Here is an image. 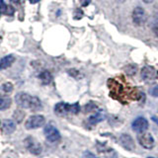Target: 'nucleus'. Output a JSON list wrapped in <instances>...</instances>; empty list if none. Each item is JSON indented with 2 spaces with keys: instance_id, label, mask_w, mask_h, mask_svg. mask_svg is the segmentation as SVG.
<instances>
[{
  "instance_id": "nucleus-1",
  "label": "nucleus",
  "mask_w": 158,
  "mask_h": 158,
  "mask_svg": "<svg viewBox=\"0 0 158 158\" xmlns=\"http://www.w3.org/2000/svg\"><path fill=\"white\" fill-rule=\"evenodd\" d=\"M15 102H16V104L19 107L24 109H30V110H32L34 112L41 110L43 108L42 102L38 97L32 96L30 94L24 92H20L16 94V96H15Z\"/></svg>"
},
{
  "instance_id": "nucleus-2",
  "label": "nucleus",
  "mask_w": 158,
  "mask_h": 158,
  "mask_svg": "<svg viewBox=\"0 0 158 158\" xmlns=\"http://www.w3.org/2000/svg\"><path fill=\"white\" fill-rule=\"evenodd\" d=\"M80 112V106H79L78 103H74V104H67V103H57L56 106H54V113L56 114L57 116H66L68 114H78Z\"/></svg>"
},
{
  "instance_id": "nucleus-3",
  "label": "nucleus",
  "mask_w": 158,
  "mask_h": 158,
  "mask_svg": "<svg viewBox=\"0 0 158 158\" xmlns=\"http://www.w3.org/2000/svg\"><path fill=\"white\" fill-rule=\"evenodd\" d=\"M131 19H132V22L135 23V25H136V26H142V25H144L147 20V15H146L145 10L139 6L135 7L132 11Z\"/></svg>"
},
{
  "instance_id": "nucleus-4",
  "label": "nucleus",
  "mask_w": 158,
  "mask_h": 158,
  "mask_svg": "<svg viewBox=\"0 0 158 158\" xmlns=\"http://www.w3.org/2000/svg\"><path fill=\"white\" fill-rule=\"evenodd\" d=\"M46 123V118L42 115H34L31 116L25 123V127L27 130H35V128H39L44 125Z\"/></svg>"
},
{
  "instance_id": "nucleus-5",
  "label": "nucleus",
  "mask_w": 158,
  "mask_h": 158,
  "mask_svg": "<svg viewBox=\"0 0 158 158\" xmlns=\"http://www.w3.org/2000/svg\"><path fill=\"white\" fill-rule=\"evenodd\" d=\"M44 135H46V138L51 142H57L60 139V132L58 131V130L52 123H48L44 127Z\"/></svg>"
},
{
  "instance_id": "nucleus-6",
  "label": "nucleus",
  "mask_w": 158,
  "mask_h": 158,
  "mask_svg": "<svg viewBox=\"0 0 158 158\" xmlns=\"http://www.w3.org/2000/svg\"><path fill=\"white\" fill-rule=\"evenodd\" d=\"M137 140L139 142V144L146 149H152L154 147V138L149 132H139V135H137Z\"/></svg>"
},
{
  "instance_id": "nucleus-7",
  "label": "nucleus",
  "mask_w": 158,
  "mask_h": 158,
  "mask_svg": "<svg viewBox=\"0 0 158 158\" xmlns=\"http://www.w3.org/2000/svg\"><path fill=\"white\" fill-rule=\"evenodd\" d=\"M25 145H26L27 149L31 152L32 154H35V155L41 154L43 151L42 145L40 144V142L36 139V138H34L32 136H29L25 139Z\"/></svg>"
},
{
  "instance_id": "nucleus-8",
  "label": "nucleus",
  "mask_w": 158,
  "mask_h": 158,
  "mask_svg": "<svg viewBox=\"0 0 158 158\" xmlns=\"http://www.w3.org/2000/svg\"><path fill=\"white\" fill-rule=\"evenodd\" d=\"M131 127L135 131L137 132H143L146 131L148 128V122L145 118L143 117H138L131 123Z\"/></svg>"
},
{
  "instance_id": "nucleus-9",
  "label": "nucleus",
  "mask_w": 158,
  "mask_h": 158,
  "mask_svg": "<svg viewBox=\"0 0 158 158\" xmlns=\"http://www.w3.org/2000/svg\"><path fill=\"white\" fill-rule=\"evenodd\" d=\"M120 141H121L122 146L123 148H126L127 150H130V151L135 150V143L133 141L132 137L131 135H127V133H123V135H122L120 137Z\"/></svg>"
},
{
  "instance_id": "nucleus-10",
  "label": "nucleus",
  "mask_w": 158,
  "mask_h": 158,
  "mask_svg": "<svg viewBox=\"0 0 158 158\" xmlns=\"http://www.w3.org/2000/svg\"><path fill=\"white\" fill-rule=\"evenodd\" d=\"M141 77L145 81H152L156 77V71L153 67L144 66L141 69Z\"/></svg>"
},
{
  "instance_id": "nucleus-11",
  "label": "nucleus",
  "mask_w": 158,
  "mask_h": 158,
  "mask_svg": "<svg viewBox=\"0 0 158 158\" xmlns=\"http://www.w3.org/2000/svg\"><path fill=\"white\" fill-rule=\"evenodd\" d=\"M1 130L4 135H10L16 130V123L12 120H5L2 123Z\"/></svg>"
},
{
  "instance_id": "nucleus-12",
  "label": "nucleus",
  "mask_w": 158,
  "mask_h": 158,
  "mask_svg": "<svg viewBox=\"0 0 158 158\" xmlns=\"http://www.w3.org/2000/svg\"><path fill=\"white\" fill-rule=\"evenodd\" d=\"M15 61V57L12 54H9V56H6L2 57L0 59V69H6L8 67H10L14 63Z\"/></svg>"
},
{
  "instance_id": "nucleus-13",
  "label": "nucleus",
  "mask_w": 158,
  "mask_h": 158,
  "mask_svg": "<svg viewBox=\"0 0 158 158\" xmlns=\"http://www.w3.org/2000/svg\"><path fill=\"white\" fill-rule=\"evenodd\" d=\"M39 78H40V80H41V82L44 84V85H48V84L51 83L52 80V74L48 70H44L43 72L40 73Z\"/></svg>"
},
{
  "instance_id": "nucleus-14",
  "label": "nucleus",
  "mask_w": 158,
  "mask_h": 158,
  "mask_svg": "<svg viewBox=\"0 0 158 158\" xmlns=\"http://www.w3.org/2000/svg\"><path fill=\"white\" fill-rule=\"evenodd\" d=\"M104 118H105L104 114L102 112H98V113L95 114V115L91 116L90 118H88V123H90V125H92V126H95L96 123L102 122Z\"/></svg>"
},
{
  "instance_id": "nucleus-15",
  "label": "nucleus",
  "mask_w": 158,
  "mask_h": 158,
  "mask_svg": "<svg viewBox=\"0 0 158 158\" xmlns=\"http://www.w3.org/2000/svg\"><path fill=\"white\" fill-rule=\"evenodd\" d=\"M12 104L11 99L6 96H0V111L7 110Z\"/></svg>"
},
{
  "instance_id": "nucleus-16",
  "label": "nucleus",
  "mask_w": 158,
  "mask_h": 158,
  "mask_svg": "<svg viewBox=\"0 0 158 158\" xmlns=\"http://www.w3.org/2000/svg\"><path fill=\"white\" fill-rule=\"evenodd\" d=\"M137 70V67L136 65H135V64H130V65H127L126 67V72L128 74V75H135V72Z\"/></svg>"
},
{
  "instance_id": "nucleus-17",
  "label": "nucleus",
  "mask_w": 158,
  "mask_h": 158,
  "mask_svg": "<svg viewBox=\"0 0 158 158\" xmlns=\"http://www.w3.org/2000/svg\"><path fill=\"white\" fill-rule=\"evenodd\" d=\"M2 90L5 93H11L13 91V84L11 82H6L2 85Z\"/></svg>"
},
{
  "instance_id": "nucleus-18",
  "label": "nucleus",
  "mask_w": 158,
  "mask_h": 158,
  "mask_svg": "<svg viewBox=\"0 0 158 158\" xmlns=\"http://www.w3.org/2000/svg\"><path fill=\"white\" fill-rule=\"evenodd\" d=\"M14 117L17 118V122L20 123V122H22L23 118L25 117V113L22 112L21 110H18V111H16V112L14 113Z\"/></svg>"
},
{
  "instance_id": "nucleus-19",
  "label": "nucleus",
  "mask_w": 158,
  "mask_h": 158,
  "mask_svg": "<svg viewBox=\"0 0 158 158\" xmlns=\"http://www.w3.org/2000/svg\"><path fill=\"white\" fill-rule=\"evenodd\" d=\"M7 10H8V5L5 4L4 1L0 2V13H1V14H7Z\"/></svg>"
},
{
  "instance_id": "nucleus-20",
  "label": "nucleus",
  "mask_w": 158,
  "mask_h": 158,
  "mask_svg": "<svg viewBox=\"0 0 158 158\" xmlns=\"http://www.w3.org/2000/svg\"><path fill=\"white\" fill-rule=\"evenodd\" d=\"M83 158H98L95 154H93L92 152H89V151H86L84 153V156Z\"/></svg>"
},
{
  "instance_id": "nucleus-21",
  "label": "nucleus",
  "mask_w": 158,
  "mask_h": 158,
  "mask_svg": "<svg viewBox=\"0 0 158 158\" xmlns=\"http://www.w3.org/2000/svg\"><path fill=\"white\" fill-rule=\"evenodd\" d=\"M150 94L152 96H154V97H158V87H154V88H152L151 90H150Z\"/></svg>"
},
{
  "instance_id": "nucleus-22",
  "label": "nucleus",
  "mask_w": 158,
  "mask_h": 158,
  "mask_svg": "<svg viewBox=\"0 0 158 158\" xmlns=\"http://www.w3.org/2000/svg\"><path fill=\"white\" fill-rule=\"evenodd\" d=\"M153 31H154V34L156 35V37L158 38V22L155 24L154 28H153Z\"/></svg>"
},
{
  "instance_id": "nucleus-23",
  "label": "nucleus",
  "mask_w": 158,
  "mask_h": 158,
  "mask_svg": "<svg viewBox=\"0 0 158 158\" xmlns=\"http://www.w3.org/2000/svg\"><path fill=\"white\" fill-rule=\"evenodd\" d=\"M81 3H82L83 6H87V5L90 3V0H82Z\"/></svg>"
},
{
  "instance_id": "nucleus-24",
  "label": "nucleus",
  "mask_w": 158,
  "mask_h": 158,
  "mask_svg": "<svg viewBox=\"0 0 158 158\" xmlns=\"http://www.w3.org/2000/svg\"><path fill=\"white\" fill-rule=\"evenodd\" d=\"M10 2L15 4V5H19L20 4V0H10Z\"/></svg>"
},
{
  "instance_id": "nucleus-25",
  "label": "nucleus",
  "mask_w": 158,
  "mask_h": 158,
  "mask_svg": "<svg viewBox=\"0 0 158 158\" xmlns=\"http://www.w3.org/2000/svg\"><path fill=\"white\" fill-rule=\"evenodd\" d=\"M143 2L144 3H146V4H149V3H152L153 1H154V0H142Z\"/></svg>"
},
{
  "instance_id": "nucleus-26",
  "label": "nucleus",
  "mask_w": 158,
  "mask_h": 158,
  "mask_svg": "<svg viewBox=\"0 0 158 158\" xmlns=\"http://www.w3.org/2000/svg\"><path fill=\"white\" fill-rule=\"evenodd\" d=\"M30 1V3H32V4H36V3H38L40 0H29Z\"/></svg>"
},
{
  "instance_id": "nucleus-27",
  "label": "nucleus",
  "mask_w": 158,
  "mask_h": 158,
  "mask_svg": "<svg viewBox=\"0 0 158 158\" xmlns=\"http://www.w3.org/2000/svg\"><path fill=\"white\" fill-rule=\"evenodd\" d=\"M152 120H153V121H154V122H155V123H157V125H158V118H155V117H153V118H152Z\"/></svg>"
},
{
  "instance_id": "nucleus-28",
  "label": "nucleus",
  "mask_w": 158,
  "mask_h": 158,
  "mask_svg": "<svg viewBox=\"0 0 158 158\" xmlns=\"http://www.w3.org/2000/svg\"><path fill=\"white\" fill-rule=\"evenodd\" d=\"M117 1H118V2H121V3H122V2H125L126 0H117Z\"/></svg>"
},
{
  "instance_id": "nucleus-29",
  "label": "nucleus",
  "mask_w": 158,
  "mask_h": 158,
  "mask_svg": "<svg viewBox=\"0 0 158 158\" xmlns=\"http://www.w3.org/2000/svg\"><path fill=\"white\" fill-rule=\"evenodd\" d=\"M147 158H153V157H147Z\"/></svg>"
},
{
  "instance_id": "nucleus-30",
  "label": "nucleus",
  "mask_w": 158,
  "mask_h": 158,
  "mask_svg": "<svg viewBox=\"0 0 158 158\" xmlns=\"http://www.w3.org/2000/svg\"><path fill=\"white\" fill-rule=\"evenodd\" d=\"M1 1H2V0H0V2H1Z\"/></svg>"
}]
</instances>
